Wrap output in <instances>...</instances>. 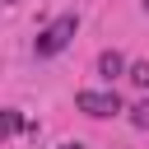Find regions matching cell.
Returning <instances> with one entry per match:
<instances>
[{"instance_id": "cell-2", "label": "cell", "mask_w": 149, "mask_h": 149, "mask_svg": "<svg viewBox=\"0 0 149 149\" xmlns=\"http://www.w3.org/2000/svg\"><path fill=\"white\" fill-rule=\"evenodd\" d=\"M74 107H79L84 116H98V121H102V116H116V112H121V98H116L112 88H84V93L74 98Z\"/></svg>"}, {"instance_id": "cell-7", "label": "cell", "mask_w": 149, "mask_h": 149, "mask_svg": "<svg viewBox=\"0 0 149 149\" xmlns=\"http://www.w3.org/2000/svg\"><path fill=\"white\" fill-rule=\"evenodd\" d=\"M56 149H84V144H79V140H65V144H56Z\"/></svg>"}, {"instance_id": "cell-1", "label": "cell", "mask_w": 149, "mask_h": 149, "mask_svg": "<svg viewBox=\"0 0 149 149\" xmlns=\"http://www.w3.org/2000/svg\"><path fill=\"white\" fill-rule=\"evenodd\" d=\"M74 33H79V19H74V14H61V19H51V23L33 37V51H37L42 61H47V56H61Z\"/></svg>"}, {"instance_id": "cell-5", "label": "cell", "mask_w": 149, "mask_h": 149, "mask_svg": "<svg viewBox=\"0 0 149 149\" xmlns=\"http://www.w3.org/2000/svg\"><path fill=\"white\" fill-rule=\"evenodd\" d=\"M130 84L149 88V61H135V65H130Z\"/></svg>"}, {"instance_id": "cell-6", "label": "cell", "mask_w": 149, "mask_h": 149, "mask_svg": "<svg viewBox=\"0 0 149 149\" xmlns=\"http://www.w3.org/2000/svg\"><path fill=\"white\" fill-rule=\"evenodd\" d=\"M19 130H23V116L9 107V112H5V135H19Z\"/></svg>"}, {"instance_id": "cell-3", "label": "cell", "mask_w": 149, "mask_h": 149, "mask_svg": "<svg viewBox=\"0 0 149 149\" xmlns=\"http://www.w3.org/2000/svg\"><path fill=\"white\" fill-rule=\"evenodd\" d=\"M121 70H126V61H121V51H102V56H98V74H102L107 84H112V79L121 74Z\"/></svg>"}, {"instance_id": "cell-8", "label": "cell", "mask_w": 149, "mask_h": 149, "mask_svg": "<svg viewBox=\"0 0 149 149\" xmlns=\"http://www.w3.org/2000/svg\"><path fill=\"white\" fill-rule=\"evenodd\" d=\"M144 9H149V0H144Z\"/></svg>"}, {"instance_id": "cell-4", "label": "cell", "mask_w": 149, "mask_h": 149, "mask_svg": "<svg viewBox=\"0 0 149 149\" xmlns=\"http://www.w3.org/2000/svg\"><path fill=\"white\" fill-rule=\"evenodd\" d=\"M130 126H135V130H149V98H140V102L130 107Z\"/></svg>"}]
</instances>
